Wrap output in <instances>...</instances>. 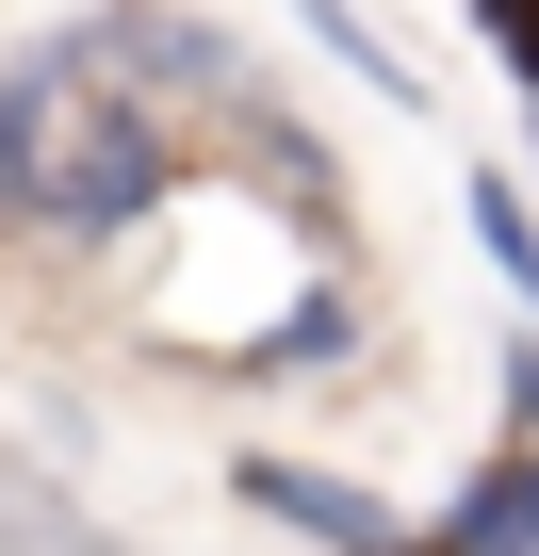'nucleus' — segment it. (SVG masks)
<instances>
[{
    "label": "nucleus",
    "mask_w": 539,
    "mask_h": 556,
    "mask_svg": "<svg viewBox=\"0 0 539 556\" xmlns=\"http://www.w3.org/2000/svg\"><path fill=\"white\" fill-rule=\"evenodd\" d=\"M180 148L147 115V83L99 66V34L66 50H0V213H34L66 245H115L131 213H164Z\"/></svg>",
    "instance_id": "f257e3e1"
},
{
    "label": "nucleus",
    "mask_w": 539,
    "mask_h": 556,
    "mask_svg": "<svg viewBox=\"0 0 539 556\" xmlns=\"http://www.w3.org/2000/svg\"><path fill=\"white\" fill-rule=\"evenodd\" d=\"M99 66L147 83V99H229V34H213V17H164V0L99 17Z\"/></svg>",
    "instance_id": "f03ea898"
},
{
    "label": "nucleus",
    "mask_w": 539,
    "mask_h": 556,
    "mask_svg": "<svg viewBox=\"0 0 539 556\" xmlns=\"http://www.w3.org/2000/svg\"><path fill=\"white\" fill-rule=\"evenodd\" d=\"M245 507H261V523H311V540H393V507H376V491L295 475V458H245Z\"/></svg>",
    "instance_id": "7ed1b4c3"
},
{
    "label": "nucleus",
    "mask_w": 539,
    "mask_h": 556,
    "mask_svg": "<svg viewBox=\"0 0 539 556\" xmlns=\"http://www.w3.org/2000/svg\"><path fill=\"white\" fill-rule=\"evenodd\" d=\"M441 540H539V442H523V458H490V475L441 507Z\"/></svg>",
    "instance_id": "20e7f679"
},
{
    "label": "nucleus",
    "mask_w": 539,
    "mask_h": 556,
    "mask_svg": "<svg viewBox=\"0 0 539 556\" xmlns=\"http://www.w3.org/2000/svg\"><path fill=\"white\" fill-rule=\"evenodd\" d=\"M0 540H82V507H66L50 475H0Z\"/></svg>",
    "instance_id": "39448f33"
},
{
    "label": "nucleus",
    "mask_w": 539,
    "mask_h": 556,
    "mask_svg": "<svg viewBox=\"0 0 539 556\" xmlns=\"http://www.w3.org/2000/svg\"><path fill=\"white\" fill-rule=\"evenodd\" d=\"M474 34H490V50H506V83L539 99V0H474Z\"/></svg>",
    "instance_id": "423d86ee"
},
{
    "label": "nucleus",
    "mask_w": 539,
    "mask_h": 556,
    "mask_svg": "<svg viewBox=\"0 0 539 556\" xmlns=\"http://www.w3.org/2000/svg\"><path fill=\"white\" fill-rule=\"evenodd\" d=\"M474 229H490V262H506L523 295H539V213H523V197H474Z\"/></svg>",
    "instance_id": "0eeeda50"
},
{
    "label": "nucleus",
    "mask_w": 539,
    "mask_h": 556,
    "mask_svg": "<svg viewBox=\"0 0 539 556\" xmlns=\"http://www.w3.org/2000/svg\"><path fill=\"white\" fill-rule=\"evenodd\" d=\"M506 409H523V442H539V344H506Z\"/></svg>",
    "instance_id": "6e6552de"
},
{
    "label": "nucleus",
    "mask_w": 539,
    "mask_h": 556,
    "mask_svg": "<svg viewBox=\"0 0 539 556\" xmlns=\"http://www.w3.org/2000/svg\"><path fill=\"white\" fill-rule=\"evenodd\" d=\"M523 115H539V99H523Z\"/></svg>",
    "instance_id": "1a4fd4ad"
}]
</instances>
